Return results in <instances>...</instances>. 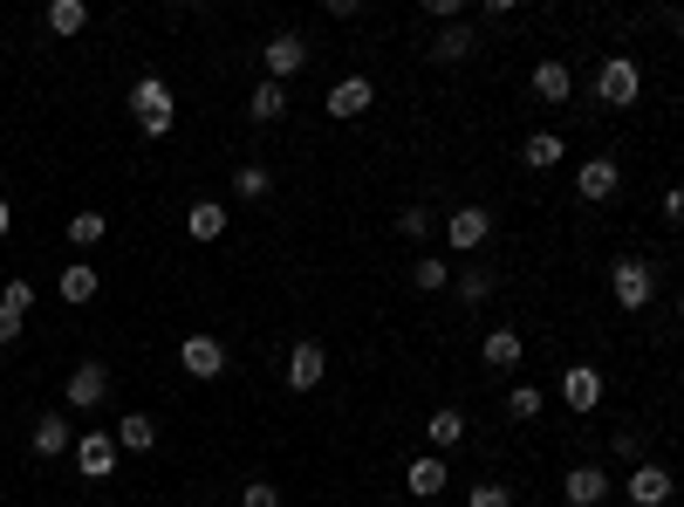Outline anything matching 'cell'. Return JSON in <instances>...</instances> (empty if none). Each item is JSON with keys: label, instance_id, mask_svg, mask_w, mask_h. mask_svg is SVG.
Listing matches in <instances>:
<instances>
[{"label": "cell", "instance_id": "6da1fadb", "mask_svg": "<svg viewBox=\"0 0 684 507\" xmlns=\"http://www.w3.org/2000/svg\"><path fill=\"white\" fill-rule=\"evenodd\" d=\"M131 124L144 138H165L178 124V97H172L165 75H137V83H131Z\"/></svg>", "mask_w": 684, "mask_h": 507}, {"label": "cell", "instance_id": "7a4b0ae2", "mask_svg": "<svg viewBox=\"0 0 684 507\" xmlns=\"http://www.w3.org/2000/svg\"><path fill=\"white\" fill-rule=\"evenodd\" d=\"M610 295H616V308L643 316V308H651V295H657V267L636 261V254H623V261L610 267Z\"/></svg>", "mask_w": 684, "mask_h": 507}, {"label": "cell", "instance_id": "3957f363", "mask_svg": "<svg viewBox=\"0 0 684 507\" xmlns=\"http://www.w3.org/2000/svg\"><path fill=\"white\" fill-rule=\"evenodd\" d=\"M315 55H308V34L302 28H280L274 34V42L261 49V69H267V83H280V90H288V75H302Z\"/></svg>", "mask_w": 684, "mask_h": 507}, {"label": "cell", "instance_id": "277c9868", "mask_svg": "<svg viewBox=\"0 0 684 507\" xmlns=\"http://www.w3.org/2000/svg\"><path fill=\"white\" fill-rule=\"evenodd\" d=\"M595 97L610 103V110H630V103L643 97V69H636L630 55H610V62L595 69Z\"/></svg>", "mask_w": 684, "mask_h": 507}, {"label": "cell", "instance_id": "5b68a950", "mask_svg": "<svg viewBox=\"0 0 684 507\" xmlns=\"http://www.w3.org/2000/svg\"><path fill=\"white\" fill-rule=\"evenodd\" d=\"M178 364H185V377L213 384V377H226V343H220V336H206V329H192V336L178 343Z\"/></svg>", "mask_w": 684, "mask_h": 507}, {"label": "cell", "instance_id": "8992f818", "mask_svg": "<svg viewBox=\"0 0 684 507\" xmlns=\"http://www.w3.org/2000/svg\"><path fill=\"white\" fill-rule=\"evenodd\" d=\"M438 233H446V247L479 254V247H487V233H493V213H487V206H459V213L438 220Z\"/></svg>", "mask_w": 684, "mask_h": 507}, {"label": "cell", "instance_id": "52a82bcc", "mask_svg": "<svg viewBox=\"0 0 684 507\" xmlns=\"http://www.w3.org/2000/svg\"><path fill=\"white\" fill-rule=\"evenodd\" d=\"M69 459H75V474H83V480H110L124 453H116V439H110V433H75Z\"/></svg>", "mask_w": 684, "mask_h": 507}, {"label": "cell", "instance_id": "ba28073f", "mask_svg": "<svg viewBox=\"0 0 684 507\" xmlns=\"http://www.w3.org/2000/svg\"><path fill=\"white\" fill-rule=\"evenodd\" d=\"M623 494H630V507H671V466H657V459H636L630 466V480H623Z\"/></svg>", "mask_w": 684, "mask_h": 507}, {"label": "cell", "instance_id": "9c48e42d", "mask_svg": "<svg viewBox=\"0 0 684 507\" xmlns=\"http://www.w3.org/2000/svg\"><path fill=\"white\" fill-rule=\"evenodd\" d=\"M103 398H110V371H103V364H75L69 384H62V405H69V412H96Z\"/></svg>", "mask_w": 684, "mask_h": 507}, {"label": "cell", "instance_id": "30bf717a", "mask_svg": "<svg viewBox=\"0 0 684 507\" xmlns=\"http://www.w3.org/2000/svg\"><path fill=\"white\" fill-rule=\"evenodd\" d=\"M370 103H377V83H370V75H343V83L329 90V103H321V110H329L336 124H356V116H364Z\"/></svg>", "mask_w": 684, "mask_h": 507}, {"label": "cell", "instance_id": "8fae6325", "mask_svg": "<svg viewBox=\"0 0 684 507\" xmlns=\"http://www.w3.org/2000/svg\"><path fill=\"white\" fill-rule=\"evenodd\" d=\"M321 377H329V357H321V343H315V336H302V343L288 349V392H302V398H308Z\"/></svg>", "mask_w": 684, "mask_h": 507}, {"label": "cell", "instance_id": "7c38bea8", "mask_svg": "<svg viewBox=\"0 0 684 507\" xmlns=\"http://www.w3.org/2000/svg\"><path fill=\"white\" fill-rule=\"evenodd\" d=\"M610 494H616V487H610V474H602L595 459H589V466H569V480H561V500H569V507H602Z\"/></svg>", "mask_w": 684, "mask_h": 507}, {"label": "cell", "instance_id": "4fadbf2b", "mask_svg": "<svg viewBox=\"0 0 684 507\" xmlns=\"http://www.w3.org/2000/svg\"><path fill=\"white\" fill-rule=\"evenodd\" d=\"M616 185H623V165H616V159H589V165H575V192H582V206L616 200Z\"/></svg>", "mask_w": 684, "mask_h": 507}, {"label": "cell", "instance_id": "5bb4252c", "mask_svg": "<svg viewBox=\"0 0 684 507\" xmlns=\"http://www.w3.org/2000/svg\"><path fill=\"white\" fill-rule=\"evenodd\" d=\"M561 405L589 418V412L602 405V371H595V364H569V371H561Z\"/></svg>", "mask_w": 684, "mask_h": 507}, {"label": "cell", "instance_id": "9a60e30c", "mask_svg": "<svg viewBox=\"0 0 684 507\" xmlns=\"http://www.w3.org/2000/svg\"><path fill=\"white\" fill-rule=\"evenodd\" d=\"M520 357H528V336H520V329H487V336H479V364H487V371H513Z\"/></svg>", "mask_w": 684, "mask_h": 507}, {"label": "cell", "instance_id": "2e32d148", "mask_svg": "<svg viewBox=\"0 0 684 507\" xmlns=\"http://www.w3.org/2000/svg\"><path fill=\"white\" fill-rule=\"evenodd\" d=\"M472 42H479V28H472V21H446V28L431 34V49H425V55H431L438 69H452V62H466V55H472Z\"/></svg>", "mask_w": 684, "mask_h": 507}, {"label": "cell", "instance_id": "e0dca14e", "mask_svg": "<svg viewBox=\"0 0 684 507\" xmlns=\"http://www.w3.org/2000/svg\"><path fill=\"white\" fill-rule=\"evenodd\" d=\"M34 459H62L69 446H75V425H69V412H42V418H34Z\"/></svg>", "mask_w": 684, "mask_h": 507}, {"label": "cell", "instance_id": "ac0fdd59", "mask_svg": "<svg viewBox=\"0 0 684 507\" xmlns=\"http://www.w3.org/2000/svg\"><path fill=\"white\" fill-rule=\"evenodd\" d=\"M534 97H541V103H569V97H575V69L561 62V55L534 62Z\"/></svg>", "mask_w": 684, "mask_h": 507}, {"label": "cell", "instance_id": "d6986e66", "mask_svg": "<svg viewBox=\"0 0 684 507\" xmlns=\"http://www.w3.org/2000/svg\"><path fill=\"white\" fill-rule=\"evenodd\" d=\"M446 480H452V474H446V459H438V453H418V459L405 466V487H411L418 500H431V494H446Z\"/></svg>", "mask_w": 684, "mask_h": 507}, {"label": "cell", "instance_id": "ffe728a7", "mask_svg": "<svg viewBox=\"0 0 684 507\" xmlns=\"http://www.w3.org/2000/svg\"><path fill=\"white\" fill-rule=\"evenodd\" d=\"M110 439H116V453H151L157 446V425H151V412H124Z\"/></svg>", "mask_w": 684, "mask_h": 507}, {"label": "cell", "instance_id": "44dd1931", "mask_svg": "<svg viewBox=\"0 0 684 507\" xmlns=\"http://www.w3.org/2000/svg\"><path fill=\"white\" fill-rule=\"evenodd\" d=\"M55 295H62L69 308L96 302V267H90V261H69V267H62V282H55Z\"/></svg>", "mask_w": 684, "mask_h": 507}, {"label": "cell", "instance_id": "7402d4cb", "mask_svg": "<svg viewBox=\"0 0 684 507\" xmlns=\"http://www.w3.org/2000/svg\"><path fill=\"white\" fill-rule=\"evenodd\" d=\"M247 116H254V124H280V116H288V90L261 75V83H254V97H247Z\"/></svg>", "mask_w": 684, "mask_h": 507}, {"label": "cell", "instance_id": "603a6c76", "mask_svg": "<svg viewBox=\"0 0 684 507\" xmlns=\"http://www.w3.org/2000/svg\"><path fill=\"white\" fill-rule=\"evenodd\" d=\"M425 439H431L438 453H452V446L466 439V412H452V405H438V412L425 418Z\"/></svg>", "mask_w": 684, "mask_h": 507}, {"label": "cell", "instance_id": "cb8c5ba5", "mask_svg": "<svg viewBox=\"0 0 684 507\" xmlns=\"http://www.w3.org/2000/svg\"><path fill=\"white\" fill-rule=\"evenodd\" d=\"M226 220H233V213H226L220 200H198V206L185 213V233H192V241H220V233H226Z\"/></svg>", "mask_w": 684, "mask_h": 507}, {"label": "cell", "instance_id": "d4e9b609", "mask_svg": "<svg viewBox=\"0 0 684 507\" xmlns=\"http://www.w3.org/2000/svg\"><path fill=\"white\" fill-rule=\"evenodd\" d=\"M520 159H528V165H534V172H554V165H561V159H569V144H561V138H554V131H534V138H528V144H520Z\"/></svg>", "mask_w": 684, "mask_h": 507}, {"label": "cell", "instance_id": "484cf974", "mask_svg": "<svg viewBox=\"0 0 684 507\" xmlns=\"http://www.w3.org/2000/svg\"><path fill=\"white\" fill-rule=\"evenodd\" d=\"M49 34H83L90 28V8H83V0H49Z\"/></svg>", "mask_w": 684, "mask_h": 507}, {"label": "cell", "instance_id": "4316f807", "mask_svg": "<svg viewBox=\"0 0 684 507\" xmlns=\"http://www.w3.org/2000/svg\"><path fill=\"white\" fill-rule=\"evenodd\" d=\"M541 405H548L541 384H513V392H507V418H513V425H534V418H541Z\"/></svg>", "mask_w": 684, "mask_h": 507}, {"label": "cell", "instance_id": "83f0119b", "mask_svg": "<svg viewBox=\"0 0 684 507\" xmlns=\"http://www.w3.org/2000/svg\"><path fill=\"white\" fill-rule=\"evenodd\" d=\"M452 295H459L466 308H479V302L493 295V275H487V267H459V275H452Z\"/></svg>", "mask_w": 684, "mask_h": 507}, {"label": "cell", "instance_id": "f1b7e54d", "mask_svg": "<svg viewBox=\"0 0 684 507\" xmlns=\"http://www.w3.org/2000/svg\"><path fill=\"white\" fill-rule=\"evenodd\" d=\"M267 192H274V172H267V165H239V172H233V200H267Z\"/></svg>", "mask_w": 684, "mask_h": 507}, {"label": "cell", "instance_id": "f546056e", "mask_svg": "<svg viewBox=\"0 0 684 507\" xmlns=\"http://www.w3.org/2000/svg\"><path fill=\"white\" fill-rule=\"evenodd\" d=\"M438 220H446V213H431V206H405V213H397V233H405V241H431Z\"/></svg>", "mask_w": 684, "mask_h": 507}, {"label": "cell", "instance_id": "4dcf8cb0", "mask_svg": "<svg viewBox=\"0 0 684 507\" xmlns=\"http://www.w3.org/2000/svg\"><path fill=\"white\" fill-rule=\"evenodd\" d=\"M103 233H110V220L90 206V213H75V220H69V247H96Z\"/></svg>", "mask_w": 684, "mask_h": 507}, {"label": "cell", "instance_id": "1f68e13d", "mask_svg": "<svg viewBox=\"0 0 684 507\" xmlns=\"http://www.w3.org/2000/svg\"><path fill=\"white\" fill-rule=\"evenodd\" d=\"M411 282H418L425 295H438V288H452V267H446V261H438V254H425V261L411 267Z\"/></svg>", "mask_w": 684, "mask_h": 507}, {"label": "cell", "instance_id": "d6a6232c", "mask_svg": "<svg viewBox=\"0 0 684 507\" xmlns=\"http://www.w3.org/2000/svg\"><path fill=\"white\" fill-rule=\"evenodd\" d=\"M466 507H513V487H500V480H479V487L466 494Z\"/></svg>", "mask_w": 684, "mask_h": 507}, {"label": "cell", "instance_id": "836d02e7", "mask_svg": "<svg viewBox=\"0 0 684 507\" xmlns=\"http://www.w3.org/2000/svg\"><path fill=\"white\" fill-rule=\"evenodd\" d=\"M239 507H280V487L274 480H247L239 487Z\"/></svg>", "mask_w": 684, "mask_h": 507}, {"label": "cell", "instance_id": "e575fe53", "mask_svg": "<svg viewBox=\"0 0 684 507\" xmlns=\"http://www.w3.org/2000/svg\"><path fill=\"white\" fill-rule=\"evenodd\" d=\"M0 302H8L14 316H28V308H34V282H21V275H14L8 288H0Z\"/></svg>", "mask_w": 684, "mask_h": 507}, {"label": "cell", "instance_id": "d590c367", "mask_svg": "<svg viewBox=\"0 0 684 507\" xmlns=\"http://www.w3.org/2000/svg\"><path fill=\"white\" fill-rule=\"evenodd\" d=\"M610 453H616V459H643V433H636V425H623V433L610 439Z\"/></svg>", "mask_w": 684, "mask_h": 507}, {"label": "cell", "instance_id": "8d00e7d4", "mask_svg": "<svg viewBox=\"0 0 684 507\" xmlns=\"http://www.w3.org/2000/svg\"><path fill=\"white\" fill-rule=\"evenodd\" d=\"M21 329H28V316H14V308L0 302V343H21Z\"/></svg>", "mask_w": 684, "mask_h": 507}, {"label": "cell", "instance_id": "74e56055", "mask_svg": "<svg viewBox=\"0 0 684 507\" xmlns=\"http://www.w3.org/2000/svg\"><path fill=\"white\" fill-rule=\"evenodd\" d=\"M8 233H14V206H8V200H0V241H8Z\"/></svg>", "mask_w": 684, "mask_h": 507}]
</instances>
